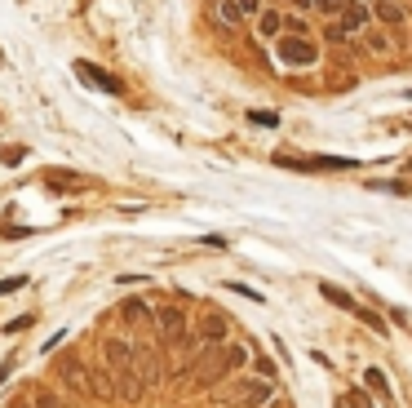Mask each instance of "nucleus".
<instances>
[{
    "label": "nucleus",
    "instance_id": "412c9836",
    "mask_svg": "<svg viewBox=\"0 0 412 408\" xmlns=\"http://www.w3.org/2000/svg\"><path fill=\"white\" fill-rule=\"evenodd\" d=\"M235 5H239V14H244V18H258L262 9H266L262 0H235Z\"/></svg>",
    "mask_w": 412,
    "mask_h": 408
},
{
    "label": "nucleus",
    "instance_id": "423d86ee",
    "mask_svg": "<svg viewBox=\"0 0 412 408\" xmlns=\"http://www.w3.org/2000/svg\"><path fill=\"white\" fill-rule=\"evenodd\" d=\"M58 377H63V386L76 391L80 400H93V395H89V368H84L80 355H63V359H58Z\"/></svg>",
    "mask_w": 412,
    "mask_h": 408
},
{
    "label": "nucleus",
    "instance_id": "6ab92c4d",
    "mask_svg": "<svg viewBox=\"0 0 412 408\" xmlns=\"http://www.w3.org/2000/svg\"><path fill=\"white\" fill-rule=\"evenodd\" d=\"M248 120H253V125H262V129H275V125H280V116H275V111H248Z\"/></svg>",
    "mask_w": 412,
    "mask_h": 408
},
{
    "label": "nucleus",
    "instance_id": "f8f14e48",
    "mask_svg": "<svg viewBox=\"0 0 412 408\" xmlns=\"http://www.w3.org/2000/svg\"><path fill=\"white\" fill-rule=\"evenodd\" d=\"M89 395L93 400H116V373L111 368H89Z\"/></svg>",
    "mask_w": 412,
    "mask_h": 408
},
{
    "label": "nucleus",
    "instance_id": "ddd939ff",
    "mask_svg": "<svg viewBox=\"0 0 412 408\" xmlns=\"http://www.w3.org/2000/svg\"><path fill=\"white\" fill-rule=\"evenodd\" d=\"M359 36H363V45H368L372 54H395V40L386 36V27H377V22H372V27H363Z\"/></svg>",
    "mask_w": 412,
    "mask_h": 408
},
{
    "label": "nucleus",
    "instance_id": "393cba45",
    "mask_svg": "<svg viewBox=\"0 0 412 408\" xmlns=\"http://www.w3.org/2000/svg\"><path fill=\"white\" fill-rule=\"evenodd\" d=\"M372 187H377V191H395V196H404V191H408L404 182H372Z\"/></svg>",
    "mask_w": 412,
    "mask_h": 408
},
{
    "label": "nucleus",
    "instance_id": "9d476101",
    "mask_svg": "<svg viewBox=\"0 0 412 408\" xmlns=\"http://www.w3.org/2000/svg\"><path fill=\"white\" fill-rule=\"evenodd\" d=\"M253 27H258L262 40H280V36H284V9H280V5L262 9V14L253 18Z\"/></svg>",
    "mask_w": 412,
    "mask_h": 408
},
{
    "label": "nucleus",
    "instance_id": "0eeeda50",
    "mask_svg": "<svg viewBox=\"0 0 412 408\" xmlns=\"http://www.w3.org/2000/svg\"><path fill=\"white\" fill-rule=\"evenodd\" d=\"M226 333H231V324H226V315H217V311H204L200 324H196V338H200L204 346H222Z\"/></svg>",
    "mask_w": 412,
    "mask_h": 408
},
{
    "label": "nucleus",
    "instance_id": "aec40b11",
    "mask_svg": "<svg viewBox=\"0 0 412 408\" xmlns=\"http://www.w3.org/2000/svg\"><path fill=\"white\" fill-rule=\"evenodd\" d=\"M226 289H231V293H239V297H248V302H266V297H262L258 289H248V284H235V280H231Z\"/></svg>",
    "mask_w": 412,
    "mask_h": 408
},
{
    "label": "nucleus",
    "instance_id": "9b49d317",
    "mask_svg": "<svg viewBox=\"0 0 412 408\" xmlns=\"http://www.w3.org/2000/svg\"><path fill=\"white\" fill-rule=\"evenodd\" d=\"M120 320H125V324H147V329H155V306H147L142 297H125V302H120Z\"/></svg>",
    "mask_w": 412,
    "mask_h": 408
},
{
    "label": "nucleus",
    "instance_id": "1a4fd4ad",
    "mask_svg": "<svg viewBox=\"0 0 412 408\" xmlns=\"http://www.w3.org/2000/svg\"><path fill=\"white\" fill-rule=\"evenodd\" d=\"M102 359H106V368H129L133 364V342H125V338H106L102 342Z\"/></svg>",
    "mask_w": 412,
    "mask_h": 408
},
{
    "label": "nucleus",
    "instance_id": "a211bd4d",
    "mask_svg": "<svg viewBox=\"0 0 412 408\" xmlns=\"http://www.w3.org/2000/svg\"><path fill=\"white\" fill-rule=\"evenodd\" d=\"M342 5H346V0H315V14H328V18H337V14H342Z\"/></svg>",
    "mask_w": 412,
    "mask_h": 408
},
{
    "label": "nucleus",
    "instance_id": "7ed1b4c3",
    "mask_svg": "<svg viewBox=\"0 0 412 408\" xmlns=\"http://www.w3.org/2000/svg\"><path fill=\"white\" fill-rule=\"evenodd\" d=\"M275 58H280V67H288V71H310L315 63H319V40L315 36H280L275 40Z\"/></svg>",
    "mask_w": 412,
    "mask_h": 408
},
{
    "label": "nucleus",
    "instance_id": "a878e982",
    "mask_svg": "<svg viewBox=\"0 0 412 408\" xmlns=\"http://www.w3.org/2000/svg\"><path fill=\"white\" fill-rule=\"evenodd\" d=\"M14 373V359H5V364H0V386H5V377Z\"/></svg>",
    "mask_w": 412,
    "mask_h": 408
},
{
    "label": "nucleus",
    "instance_id": "39448f33",
    "mask_svg": "<svg viewBox=\"0 0 412 408\" xmlns=\"http://www.w3.org/2000/svg\"><path fill=\"white\" fill-rule=\"evenodd\" d=\"M71 71H76L84 85H93L98 93H111V98H116V93H125V85H120L111 71H102L98 63H89V58H76V63H71Z\"/></svg>",
    "mask_w": 412,
    "mask_h": 408
},
{
    "label": "nucleus",
    "instance_id": "4468645a",
    "mask_svg": "<svg viewBox=\"0 0 412 408\" xmlns=\"http://www.w3.org/2000/svg\"><path fill=\"white\" fill-rule=\"evenodd\" d=\"M217 22L222 27H244V14H239L235 0H217Z\"/></svg>",
    "mask_w": 412,
    "mask_h": 408
},
{
    "label": "nucleus",
    "instance_id": "f257e3e1",
    "mask_svg": "<svg viewBox=\"0 0 412 408\" xmlns=\"http://www.w3.org/2000/svg\"><path fill=\"white\" fill-rule=\"evenodd\" d=\"M213 404H217V408H271V404H275V382L235 377V386L213 391Z\"/></svg>",
    "mask_w": 412,
    "mask_h": 408
},
{
    "label": "nucleus",
    "instance_id": "f3484780",
    "mask_svg": "<svg viewBox=\"0 0 412 408\" xmlns=\"http://www.w3.org/2000/svg\"><path fill=\"white\" fill-rule=\"evenodd\" d=\"M346 408H377L368 400V391H346Z\"/></svg>",
    "mask_w": 412,
    "mask_h": 408
},
{
    "label": "nucleus",
    "instance_id": "5701e85b",
    "mask_svg": "<svg viewBox=\"0 0 412 408\" xmlns=\"http://www.w3.org/2000/svg\"><path fill=\"white\" fill-rule=\"evenodd\" d=\"M18 289H22L18 275H14V280H0V297H5V293H18Z\"/></svg>",
    "mask_w": 412,
    "mask_h": 408
},
{
    "label": "nucleus",
    "instance_id": "b1692460",
    "mask_svg": "<svg viewBox=\"0 0 412 408\" xmlns=\"http://www.w3.org/2000/svg\"><path fill=\"white\" fill-rule=\"evenodd\" d=\"M22 155H27V147H9V151H5V164H18Z\"/></svg>",
    "mask_w": 412,
    "mask_h": 408
},
{
    "label": "nucleus",
    "instance_id": "dca6fc26",
    "mask_svg": "<svg viewBox=\"0 0 412 408\" xmlns=\"http://www.w3.org/2000/svg\"><path fill=\"white\" fill-rule=\"evenodd\" d=\"M31 408H67V404L58 400L54 391H35V404H31Z\"/></svg>",
    "mask_w": 412,
    "mask_h": 408
},
{
    "label": "nucleus",
    "instance_id": "20e7f679",
    "mask_svg": "<svg viewBox=\"0 0 412 408\" xmlns=\"http://www.w3.org/2000/svg\"><path fill=\"white\" fill-rule=\"evenodd\" d=\"M271 164H280V169H297V173H346V169H359V160H350V155H301V160L275 155Z\"/></svg>",
    "mask_w": 412,
    "mask_h": 408
},
{
    "label": "nucleus",
    "instance_id": "f03ea898",
    "mask_svg": "<svg viewBox=\"0 0 412 408\" xmlns=\"http://www.w3.org/2000/svg\"><path fill=\"white\" fill-rule=\"evenodd\" d=\"M319 297H324V302H333V306H342L346 315H355V320L363 324V329H372L377 338H386V333H390V324H386V315H381V311L363 306L359 297H350L346 289H337V284H328V280H324V284H319Z\"/></svg>",
    "mask_w": 412,
    "mask_h": 408
},
{
    "label": "nucleus",
    "instance_id": "4be33fe9",
    "mask_svg": "<svg viewBox=\"0 0 412 408\" xmlns=\"http://www.w3.org/2000/svg\"><path fill=\"white\" fill-rule=\"evenodd\" d=\"M27 324H31V315H18V320H9V324H5V333H22Z\"/></svg>",
    "mask_w": 412,
    "mask_h": 408
},
{
    "label": "nucleus",
    "instance_id": "2eb2a0df",
    "mask_svg": "<svg viewBox=\"0 0 412 408\" xmlns=\"http://www.w3.org/2000/svg\"><path fill=\"white\" fill-rule=\"evenodd\" d=\"M363 382H368V391H377V395H386V400H390V382H386L381 368H368V373H363Z\"/></svg>",
    "mask_w": 412,
    "mask_h": 408
},
{
    "label": "nucleus",
    "instance_id": "6e6552de",
    "mask_svg": "<svg viewBox=\"0 0 412 408\" xmlns=\"http://www.w3.org/2000/svg\"><path fill=\"white\" fill-rule=\"evenodd\" d=\"M372 22H377V27H390V31H404L408 14H404L399 0H372Z\"/></svg>",
    "mask_w": 412,
    "mask_h": 408
}]
</instances>
